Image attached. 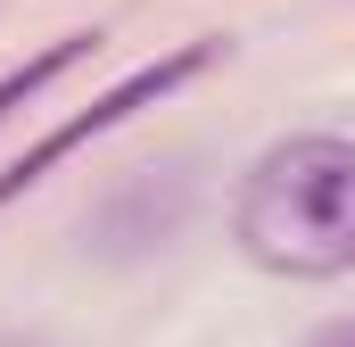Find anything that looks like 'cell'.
Masks as SVG:
<instances>
[{
	"mask_svg": "<svg viewBox=\"0 0 355 347\" xmlns=\"http://www.w3.org/2000/svg\"><path fill=\"white\" fill-rule=\"evenodd\" d=\"M240 248L281 281H339L355 273V141L289 133L240 182L232 207Z\"/></svg>",
	"mask_w": 355,
	"mask_h": 347,
	"instance_id": "1",
	"label": "cell"
},
{
	"mask_svg": "<svg viewBox=\"0 0 355 347\" xmlns=\"http://www.w3.org/2000/svg\"><path fill=\"white\" fill-rule=\"evenodd\" d=\"M215 58H223V42L207 33V42H182V50H166L157 67H132L124 83H107V91H99V99L83 108V116H67V124H50V133H42L33 149H17V158H8V174H0V207H8V198H25L33 182H50V166H67L75 149H91V141H99V133H116V124H132L141 108H157V99H174V91L190 83V75H207Z\"/></svg>",
	"mask_w": 355,
	"mask_h": 347,
	"instance_id": "2",
	"label": "cell"
},
{
	"mask_svg": "<svg viewBox=\"0 0 355 347\" xmlns=\"http://www.w3.org/2000/svg\"><path fill=\"white\" fill-rule=\"evenodd\" d=\"M99 42H107L99 25H75V33H58V42H42V50H33L25 67H8V75H0V124H8L17 108H33V99H42V91L58 83L67 67H83V58L99 50Z\"/></svg>",
	"mask_w": 355,
	"mask_h": 347,
	"instance_id": "3",
	"label": "cell"
},
{
	"mask_svg": "<svg viewBox=\"0 0 355 347\" xmlns=\"http://www.w3.org/2000/svg\"><path fill=\"white\" fill-rule=\"evenodd\" d=\"M306 347H355V323H322V331H314Z\"/></svg>",
	"mask_w": 355,
	"mask_h": 347,
	"instance_id": "4",
	"label": "cell"
},
{
	"mask_svg": "<svg viewBox=\"0 0 355 347\" xmlns=\"http://www.w3.org/2000/svg\"><path fill=\"white\" fill-rule=\"evenodd\" d=\"M0 347H25V339H0Z\"/></svg>",
	"mask_w": 355,
	"mask_h": 347,
	"instance_id": "5",
	"label": "cell"
}]
</instances>
